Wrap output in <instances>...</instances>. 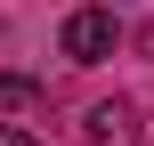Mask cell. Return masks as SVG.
Listing matches in <instances>:
<instances>
[{
    "label": "cell",
    "mask_w": 154,
    "mask_h": 146,
    "mask_svg": "<svg viewBox=\"0 0 154 146\" xmlns=\"http://www.w3.org/2000/svg\"><path fill=\"white\" fill-rule=\"evenodd\" d=\"M130 138H138V122H130L122 98H114V106H89L81 130H73V146H130Z\"/></svg>",
    "instance_id": "7a4b0ae2"
},
{
    "label": "cell",
    "mask_w": 154,
    "mask_h": 146,
    "mask_svg": "<svg viewBox=\"0 0 154 146\" xmlns=\"http://www.w3.org/2000/svg\"><path fill=\"white\" fill-rule=\"evenodd\" d=\"M0 146H41V138H32V130H8V122H0Z\"/></svg>",
    "instance_id": "3957f363"
},
{
    "label": "cell",
    "mask_w": 154,
    "mask_h": 146,
    "mask_svg": "<svg viewBox=\"0 0 154 146\" xmlns=\"http://www.w3.org/2000/svg\"><path fill=\"white\" fill-rule=\"evenodd\" d=\"M114 41H122L114 8H73V16H65V57H73V65H106Z\"/></svg>",
    "instance_id": "6da1fadb"
}]
</instances>
